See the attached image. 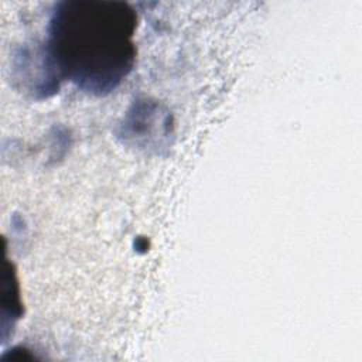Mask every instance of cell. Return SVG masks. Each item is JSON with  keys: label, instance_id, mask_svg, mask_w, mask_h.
<instances>
[{"label": "cell", "instance_id": "1", "mask_svg": "<svg viewBox=\"0 0 362 362\" xmlns=\"http://www.w3.org/2000/svg\"><path fill=\"white\" fill-rule=\"evenodd\" d=\"M136 28L137 14L129 3L61 1L51 14L42 54L57 81L102 96L132 72Z\"/></svg>", "mask_w": 362, "mask_h": 362}]
</instances>
